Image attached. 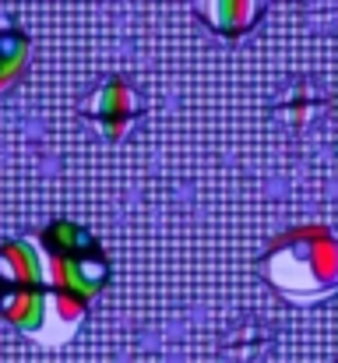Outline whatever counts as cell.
<instances>
[{"label": "cell", "instance_id": "obj_1", "mask_svg": "<svg viewBox=\"0 0 338 363\" xmlns=\"http://www.w3.org/2000/svg\"><path fill=\"white\" fill-rule=\"evenodd\" d=\"M268 279L296 303H314L338 289V237L325 226H300L268 254Z\"/></svg>", "mask_w": 338, "mask_h": 363}, {"label": "cell", "instance_id": "obj_2", "mask_svg": "<svg viewBox=\"0 0 338 363\" xmlns=\"http://www.w3.org/2000/svg\"><path fill=\"white\" fill-rule=\"evenodd\" d=\"M89 113L99 121L103 134L110 138H120L130 121L137 117V92L130 89V82L123 78H110L106 85L96 89V96L89 99Z\"/></svg>", "mask_w": 338, "mask_h": 363}, {"label": "cell", "instance_id": "obj_3", "mask_svg": "<svg viewBox=\"0 0 338 363\" xmlns=\"http://www.w3.org/2000/svg\"><path fill=\"white\" fill-rule=\"evenodd\" d=\"M201 18L225 39H240L247 28L257 25L264 0H198Z\"/></svg>", "mask_w": 338, "mask_h": 363}, {"label": "cell", "instance_id": "obj_4", "mask_svg": "<svg viewBox=\"0 0 338 363\" xmlns=\"http://www.w3.org/2000/svg\"><path fill=\"white\" fill-rule=\"evenodd\" d=\"M25 64H28V35L0 18V89L18 82Z\"/></svg>", "mask_w": 338, "mask_h": 363}]
</instances>
